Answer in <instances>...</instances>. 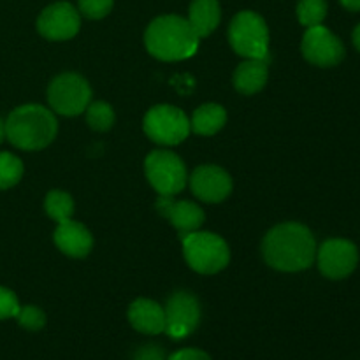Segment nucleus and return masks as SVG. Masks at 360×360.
Returning a JSON list of instances; mask_svg holds the SVG:
<instances>
[{"label": "nucleus", "mask_w": 360, "mask_h": 360, "mask_svg": "<svg viewBox=\"0 0 360 360\" xmlns=\"http://www.w3.org/2000/svg\"><path fill=\"white\" fill-rule=\"evenodd\" d=\"M262 253L271 267L285 273L308 269L316 259V241L306 225L287 221L267 232Z\"/></svg>", "instance_id": "1"}, {"label": "nucleus", "mask_w": 360, "mask_h": 360, "mask_svg": "<svg viewBox=\"0 0 360 360\" xmlns=\"http://www.w3.org/2000/svg\"><path fill=\"white\" fill-rule=\"evenodd\" d=\"M199 35L188 20L176 14L158 16L151 21L144 34V44L151 56L164 62H179L193 56L199 49Z\"/></svg>", "instance_id": "2"}, {"label": "nucleus", "mask_w": 360, "mask_h": 360, "mask_svg": "<svg viewBox=\"0 0 360 360\" xmlns=\"http://www.w3.org/2000/svg\"><path fill=\"white\" fill-rule=\"evenodd\" d=\"M58 122L51 109L39 104H25L14 109L6 120V137L23 151H37L49 146L56 137Z\"/></svg>", "instance_id": "3"}, {"label": "nucleus", "mask_w": 360, "mask_h": 360, "mask_svg": "<svg viewBox=\"0 0 360 360\" xmlns=\"http://www.w3.org/2000/svg\"><path fill=\"white\" fill-rule=\"evenodd\" d=\"M181 243L186 264L195 273L217 274L225 269L231 260L227 243L213 232H190L183 236Z\"/></svg>", "instance_id": "4"}, {"label": "nucleus", "mask_w": 360, "mask_h": 360, "mask_svg": "<svg viewBox=\"0 0 360 360\" xmlns=\"http://www.w3.org/2000/svg\"><path fill=\"white\" fill-rule=\"evenodd\" d=\"M229 42L238 55L253 60L269 58V30L260 14L241 11L229 27Z\"/></svg>", "instance_id": "5"}, {"label": "nucleus", "mask_w": 360, "mask_h": 360, "mask_svg": "<svg viewBox=\"0 0 360 360\" xmlns=\"http://www.w3.org/2000/svg\"><path fill=\"white\" fill-rule=\"evenodd\" d=\"M144 172L158 195L174 197L185 188L188 181L185 162L167 150L151 151L144 162Z\"/></svg>", "instance_id": "6"}, {"label": "nucleus", "mask_w": 360, "mask_h": 360, "mask_svg": "<svg viewBox=\"0 0 360 360\" xmlns=\"http://www.w3.org/2000/svg\"><path fill=\"white\" fill-rule=\"evenodd\" d=\"M144 132L153 143L164 146H176L190 136V120L181 109L169 104L151 108L144 116Z\"/></svg>", "instance_id": "7"}, {"label": "nucleus", "mask_w": 360, "mask_h": 360, "mask_svg": "<svg viewBox=\"0 0 360 360\" xmlns=\"http://www.w3.org/2000/svg\"><path fill=\"white\" fill-rule=\"evenodd\" d=\"M49 108L63 116H77L91 102V88L83 76L65 72L56 76L48 86Z\"/></svg>", "instance_id": "8"}, {"label": "nucleus", "mask_w": 360, "mask_h": 360, "mask_svg": "<svg viewBox=\"0 0 360 360\" xmlns=\"http://www.w3.org/2000/svg\"><path fill=\"white\" fill-rule=\"evenodd\" d=\"M165 311V330L171 340H185L200 322L199 299L185 290L174 292L169 297Z\"/></svg>", "instance_id": "9"}, {"label": "nucleus", "mask_w": 360, "mask_h": 360, "mask_svg": "<svg viewBox=\"0 0 360 360\" xmlns=\"http://www.w3.org/2000/svg\"><path fill=\"white\" fill-rule=\"evenodd\" d=\"M316 260L323 276L330 280H343L357 267L359 250L347 239H329L316 248Z\"/></svg>", "instance_id": "10"}, {"label": "nucleus", "mask_w": 360, "mask_h": 360, "mask_svg": "<svg viewBox=\"0 0 360 360\" xmlns=\"http://www.w3.org/2000/svg\"><path fill=\"white\" fill-rule=\"evenodd\" d=\"M301 49L302 56L316 67H334L345 58L343 42L323 25L306 30Z\"/></svg>", "instance_id": "11"}, {"label": "nucleus", "mask_w": 360, "mask_h": 360, "mask_svg": "<svg viewBox=\"0 0 360 360\" xmlns=\"http://www.w3.org/2000/svg\"><path fill=\"white\" fill-rule=\"evenodd\" d=\"M79 11L69 2H56L46 7L37 18V30L48 41H67L79 32Z\"/></svg>", "instance_id": "12"}, {"label": "nucleus", "mask_w": 360, "mask_h": 360, "mask_svg": "<svg viewBox=\"0 0 360 360\" xmlns=\"http://www.w3.org/2000/svg\"><path fill=\"white\" fill-rule=\"evenodd\" d=\"M188 181L193 195L210 204L221 202L232 192V178L218 165H199Z\"/></svg>", "instance_id": "13"}, {"label": "nucleus", "mask_w": 360, "mask_h": 360, "mask_svg": "<svg viewBox=\"0 0 360 360\" xmlns=\"http://www.w3.org/2000/svg\"><path fill=\"white\" fill-rule=\"evenodd\" d=\"M157 210L162 217H165L174 225L181 238L190 232L199 231L206 220L202 207L190 200H174L172 197L160 195L157 200Z\"/></svg>", "instance_id": "14"}, {"label": "nucleus", "mask_w": 360, "mask_h": 360, "mask_svg": "<svg viewBox=\"0 0 360 360\" xmlns=\"http://www.w3.org/2000/svg\"><path fill=\"white\" fill-rule=\"evenodd\" d=\"M53 239L60 252L74 259H83L94 248V238L90 231L79 221L67 220L58 224Z\"/></svg>", "instance_id": "15"}, {"label": "nucleus", "mask_w": 360, "mask_h": 360, "mask_svg": "<svg viewBox=\"0 0 360 360\" xmlns=\"http://www.w3.org/2000/svg\"><path fill=\"white\" fill-rule=\"evenodd\" d=\"M129 322L137 333L157 336L165 330V311L151 299H137L129 308Z\"/></svg>", "instance_id": "16"}, {"label": "nucleus", "mask_w": 360, "mask_h": 360, "mask_svg": "<svg viewBox=\"0 0 360 360\" xmlns=\"http://www.w3.org/2000/svg\"><path fill=\"white\" fill-rule=\"evenodd\" d=\"M221 20V9L218 0H193L188 9V23L199 39L207 37L217 30Z\"/></svg>", "instance_id": "17"}, {"label": "nucleus", "mask_w": 360, "mask_h": 360, "mask_svg": "<svg viewBox=\"0 0 360 360\" xmlns=\"http://www.w3.org/2000/svg\"><path fill=\"white\" fill-rule=\"evenodd\" d=\"M267 60L246 58L234 72V86L243 95H255L267 83Z\"/></svg>", "instance_id": "18"}, {"label": "nucleus", "mask_w": 360, "mask_h": 360, "mask_svg": "<svg viewBox=\"0 0 360 360\" xmlns=\"http://www.w3.org/2000/svg\"><path fill=\"white\" fill-rule=\"evenodd\" d=\"M227 123V112L218 104H202L190 118V129L199 136H214Z\"/></svg>", "instance_id": "19"}, {"label": "nucleus", "mask_w": 360, "mask_h": 360, "mask_svg": "<svg viewBox=\"0 0 360 360\" xmlns=\"http://www.w3.org/2000/svg\"><path fill=\"white\" fill-rule=\"evenodd\" d=\"M44 207L46 213H48V217L51 218V220L62 224V221L70 220V217H72L74 200L67 192H62V190H51V192L46 195Z\"/></svg>", "instance_id": "20"}, {"label": "nucleus", "mask_w": 360, "mask_h": 360, "mask_svg": "<svg viewBox=\"0 0 360 360\" xmlns=\"http://www.w3.org/2000/svg\"><path fill=\"white\" fill-rule=\"evenodd\" d=\"M23 162L9 151H0V190L13 188L23 178Z\"/></svg>", "instance_id": "21"}, {"label": "nucleus", "mask_w": 360, "mask_h": 360, "mask_svg": "<svg viewBox=\"0 0 360 360\" xmlns=\"http://www.w3.org/2000/svg\"><path fill=\"white\" fill-rule=\"evenodd\" d=\"M86 122L90 129L97 132H105L115 125V111L108 102H90L86 108Z\"/></svg>", "instance_id": "22"}, {"label": "nucleus", "mask_w": 360, "mask_h": 360, "mask_svg": "<svg viewBox=\"0 0 360 360\" xmlns=\"http://www.w3.org/2000/svg\"><path fill=\"white\" fill-rule=\"evenodd\" d=\"M327 16V2L326 0H299L297 4V18L299 23L306 28L322 25Z\"/></svg>", "instance_id": "23"}, {"label": "nucleus", "mask_w": 360, "mask_h": 360, "mask_svg": "<svg viewBox=\"0 0 360 360\" xmlns=\"http://www.w3.org/2000/svg\"><path fill=\"white\" fill-rule=\"evenodd\" d=\"M16 320L18 323H20V327H23V329L27 330H32V333H35V330H41L42 327L46 326V315L44 311H42L41 308H37V306H21L20 311H18L16 315Z\"/></svg>", "instance_id": "24"}, {"label": "nucleus", "mask_w": 360, "mask_h": 360, "mask_svg": "<svg viewBox=\"0 0 360 360\" xmlns=\"http://www.w3.org/2000/svg\"><path fill=\"white\" fill-rule=\"evenodd\" d=\"M112 4H115V0H79L77 2L79 9L77 11L88 20H102L111 13Z\"/></svg>", "instance_id": "25"}, {"label": "nucleus", "mask_w": 360, "mask_h": 360, "mask_svg": "<svg viewBox=\"0 0 360 360\" xmlns=\"http://www.w3.org/2000/svg\"><path fill=\"white\" fill-rule=\"evenodd\" d=\"M20 301H18L16 294L6 287H0V320L16 319L18 311H20Z\"/></svg>", "instance_id": "26"}, {"label": "nucleus", "mask_w": 360, "mask_h": 360, "mask_svg": "<svg viewBox=\"0 0 360 360\" xmlns=\"http://www.w3.org/2000/svg\"><path fill=\"white\" fill-rule=\"evenodd\" d=\"M134 360H167L158 345H144L134 355Z\"/></svg>", "instance_id": "27"}, {"label": "nucleus", "mask_w": 360, "mask_h": 360, "mask_svg": "<svg viewBox=\"0 0 360 360\" xmlns=\"http://www.w3.org/2000/svg\"><path fill=\"white\" fill-rule=\"evenodd\" d=\"M167 360H211V357L199 348H183L169 355Z\"/></svg>", "instance_id": "28"}, {"label": "nucleus", "mask_w": 360, "mask_h": 360, "mask_svg": "<svg viewBox=\"0 0 360 360\" xmlns=\"http://www.w3.org/2000/svg\"><path fill=\"white\" fill-rule=\"evenodd\" d=\"M340 2H341V6L345 7V9L355 11V13L360 11V0H340Z\"/></svg>", "instance_id": "29"}, {"label": "nucleus", "mask_w": 360, "mask_h": 360, "mask_svg": "<svg viewBox=\"0 0 360 360\" xmlns=\"http://www.w3.org/2000/svg\"><path fill=\"white\" fill-rule=\"evenodd\" d=\"M352 37H354V44H355V48H357L359 51H360V23L357 25V27H355L354 35H352Z\"/></svg>", "instance_id": "30"}, {"label": "nucleus", "mask_w": 360, "mask_h": 360, "mask_svg": "<svg viewBox=\"0 0 360 360\" xmlns=\"http://www.w3.org/2000/svg\"><path fill=\"white\" fill-rule=\"evenodd\" d=\"M4 139H6V122L0 120V144H2Z\"/></svg>", "instance_id": "31"}]
</instances>
